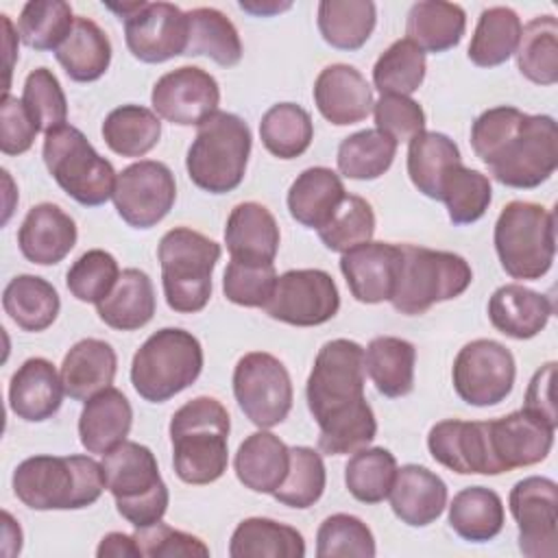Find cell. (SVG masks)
Segmentation results:
<instances>
[{
  "label": "cell",
  "mask_w": 558,
  "mask_h": 558,
  "mask_svg": "<svg viewBox=\"0 0 558 558\" xmlns=\"http://www.w3.org/2000/svg\"><path fill=\"white\" fill-rule=\"evenodd\" d=\"M364 377L362 344L336 338L318 349L305 397L320 427L318 447L323 453H353L375 438L377 421L364 397Z\"/></svg>",
  "instance_id": "1"
},
{
  "label": "cell",
  "mask_w": 558,
  "mask_h": 558,
  "mask_svg": "<svg viewBox=\"0 0 558 558\" xmlns=\"http://www.w3.org/2000/svg\"><path fill=\"white\" fill-rule=\"evenodd\" d=\"M227 408L216 397H194L170 418L172 466L185 484H211L220 480L229 464Z\"/></svg>",
  "instance_id": "2"
},
{
  "label": "cell",
  "mask_w": 558,
  "mask_h": 558,
  "mask_svg": "<svg viewBox=\"0 0 558 558\" xmlns=\"http://www.w3.org/2000/svg\"><path fill=\"white\" fill-rule=\"evenodd\" d=\"M15 497L33 510H78L107 488L102 462L89 456H33L13 471Z\"/></svg>",
  "instance_id": "3"
},
{
  "label": "cell",
  "mask_w": 558,
  "mask_h": 558,
  "mask_svg": "<svg viewBox=\"0 0 558 558\" xmlns=\"http://www.w3.org/2000/svg\"><path fill=\"white\" fill-rule=\"evenodd\" d=\"M248 124L229 111L211 113L198 124L196 137L187 148L185 170L190 181L209 194L233 192L246 172L251 155Z\"/></svg>",
  "instance_id": "4"
},
{
  "label": "cell",
  "mask_w": 558,
  "mask_h": 558,
  "mask_svg": "<svg viewBox=\"0 0 558 558\" xmlns=\"http://www.w3.org/2000/svg\"><path fill=\"white\" fill-rule=\"evenodd\" d=\"M220 244L190 229L174 227L159 240L163 296L179 314L201 312L211 296V272L220 259Z\"/></svg>",
  "instance_id": "5"
},
{
  "label": "cell",
  "mask_w": 558,
  "mask_h": 558,
  "mask_svg": "<svg viewBox=\"0 0 558 558\" xmlns=\"http://www.w3.org/2000/svg\"><path fill=\"white\" fill-rule=\"evenodd\" d=\"M203 371L198 338L181 327H163L148 336L131 362V384L150 403H163L190 388Z\"/></svg>",
  "instance_id": "6"
},
{
  "label": "cell",
  "mask_w": 558,
  "mask_h": 558,
  "mask_svg": "<svg viewBox=\"0 0 558 558\" xmlns=\"http://www.w3.org/2000/svg\"><path fill=\"white\" fill-rule=\"evenodd\" d=\"M493 242L501 268L512 279L536 281L547 275L554 264V211L538 203L512 201L497 216Z\"/></svg>",
  "instance_id": "7"
},
{
  "label": "cell",
  "mask_w": 558,
  "mask_h": 558,
  "mask_svg": "<svg viewBox=\"0 0 558 558\" xmlns=\"http://www.w3.org/2000/svg\"><path fill=\"white\" fill-rule=\"evenodd\" d=\"M107 490L118 512L137 530L148 527L168 510L170 493L159 475L155 453L135 440H124L102 456Z\"/></svg>",
  "instance_id": "8"
},
{
  "label": "cell",
  "mask_w": 558,
  "mask_h": 558,
  "mask_svg": "<svg viewBox=\"0 0 558 558\" xmlns=\"http://www.w3.org/2000/svg\"><path fill=\"white\" fill-rule=\"evenodd\" d=\"M401 264L390 303L405 316L425 314L432 305L460 296L473 281L471 264L451 251L399 244Z\"/></svg>",
  "instance_id": "9"
},
{
  "label": "cell",
  "mask_w": 558,
  "mask_h": 558,
  "mask_svg": "<svg viewBox=\"0 0 558 558\" xmlns=\"http://www.w3.org/2000/svg\"><path fill=\"white\" fill-rule=\"evenodd\" d=\"M44 163L57 185L85 207L105 205L116 190L118 172L96 153L81 129L63 124L44 137Z\"/></svg>",
  "instance_id": "10"
},
{
  "label": "cell",
  "mask_w": 558,
  "mask_h": 558,
  "mask_svg": "<svg viewBox=\"0 0 558 558\" xmlns=\"http://www.w3.org/2000/svg\"><path fill=\"white\" fill-rule=\"evenodd\" d=\"M486 168L508 187L532 190L545 183L558 168L556 120L545 113H525Z\"/></svg>",
  "instance_id": "11"
},
{
  "label": "cell",
  "mask_w": 558,
  "mask_h": 558,
  "mask_svg": "<svg viewBox=\"0 0 558 558\" xmlns=\"http://www.w3.org/2000/svg\"><path fill=\"white\" fill-rule=\"evenodd\" d=\"M233 395L244 416L262 429L283 423L294 399L288 368L266 351H251L238 360Z\"/></svg>",
  "instance_id": "12"
},
{
  "label": "cell",
  "mask_w": 558,
  "mask_h": 558,
  "mask_svg": "<svg viewBox=\"0 0 558 558\" xmlns=\"http://www.w3.org/2000/svg\"><path fill=\"white\" fill-rule=\"evenodd\" d=\"M517 364L508 347L490 338L466 342L451 368L456 395L475 408L501 403L514 386Z\"/></svg>",
  "instance_id": "13"
},
{
  "label": "cell",
  "mask_w": 558,
  "mask_h": 558,
  "mask_svg": "<svg viewBox=\"0 0 558 558\" xmlns=\"http://www.w3.org/2000/svg\"><path fill=\"white\" fill-rule=\"evenodd\" d=\"M340 310V292L333 277L320 268L286 270L277 277L264 312L286 325L316 327Z\"/></svg>",
  "instance_id": "14"
},
{
  "label": "cell",
  "mask_w": 558,
  "mask_h": 558,
  "mask_svg": "<svg viewBox=\"0 0 558 558\" xmlns=\"http://www.w3.org/2000/svg\"><path fill=\"white\" fill-rule=\"evenodd\" d=\"M111 198L129 227L150 229L170 214L177 201L174 174L161 161L140 159L118 172Z\"/></svg>",
  "instance_id": "15"
},
{
  "label": "cell",
  "mask_w": 558,
  "mask_h": 558,
  "mask_svg": "<svg viewBox=\"0 0 558 558\" xmlns=\"http://www.w3.org/2000/svg\"><path fill=\"white\" fill-rule=\"evenodd\" d=\"M519 527V549L530 558L558 554V486L549 477L530 475L519 480L508 497Z\"/></svg>",
  "instance_id": "16"
},
{
  "label": "cell",
  "mask_w": 558,
  "mask_h": 558,
  "mask_svg": "<svg viewBox=\"0 0 558 558\" xmlns=\"http://www.w3.org/2000/svg\"><path fill=\"white\" fill-rule=\"evenodd\" d=\"M150 102L159 118L179 126H198L218 111L220 87L207 70L181 65L157 78Z\"/></svg>",
  "instance_id": "17"
},
{
  "label": "cell",
  "mask_w": 558,
  "mask_h": 558,
  "mask_svg": "<svg viewBox=\"0 0 558 558\" xmlns=\"http://www.w3.org/2000/svg\"><path fill=\"white\" fill-rule=\"evenodd\" d=\"M124 39L131 54L144 63H163L185 54L187 17L172 2H144L124 20Z\"/></svg>",
  "instance_id": "18"
},
{
  "label": "cell",
  "mask_w": 558,
  "mask_h": 558,
  "mask_svg": "<svg viewBox=\"0 0 558 558\" xmlns=\"http://www.w3.org/2000/svg\"><path fill=\"white\" fill-rule=\"evenodd\" d=\"M486 427L490 453L499 473L543 462L551 451L556 432V427L527 410L486 421Z\"/></svg>",
  "instance_id": "19"
},
{
  "label": "cell",
  "mask_w": 558,
  "mask_h": 558,
  "mask_svg": "<svg viewBox=\"0 0 558 558\" xmlns=\"http://www.w3.org/2000/svg\"><path fill=\"white\" fill-rule=\"evenodd\" d=\"M427 449L438 464L460 475H499L490 453L486 421H440L427 434Z\"/></svg>",
  "instance_id": "20"
},
{
  "label": "cell",
  "mask_w": 558,
  "mask_h": 558,
  "mask_svg": "<svg viewBox=\"0 0 558 558\" xmlns=\"http://www.w3.org/2000/svg\"><path fill=\"white\" fill-rule=\"evenodd\" d=\"M401 264L399 244L390 242H364L340 257V270L355 301L384 303L390 301Z\"/></svg>",
  "instance_id": "21"
},
{
  "label": "cell",
  "mask_w": 558,
  "mask_h": 558,
  "mask_svg": "<svg viewBox=\"0 0 558 558\" xmlns=\"http://www.w3.org/2000/svg\"><path fill=\"white\" fill-rule=\"evenodd\" d=\"M314 102L320 116L336 124L349 126L366 120L373 111V89L360 70L347 63H331L314 81Z\"/></svg>",
  "instance_id": "22"
},
{
  "label": "cell",
  "mask_w": 558,
  "mask_h": 558,
  "mask_svg": "<svg viewBox=\"0 0 558 558\" xmlns=\"http://www.w3.org/2000/svg\"><path fill=\"white\" fill-rule=\"evenodd\" d=\"M76 238V222L70 214L54 203H39L24 216L17 231V246L31 264L52 266L70 255Z\"/></svg>",
  "instance_id": "23"
},
{
  "label": "cell",
  "mask_w": 558,
  "mask_h": 558,
  "mask_svg": "<svg viewBox=\"0 0 558 558\" xmlns=\"http://www.w3.org/2000/svg\"><path fill=\"white\" fill-rule=\"evenodd\" d=\"M63 395L61 373H57L54 364L46 357H28L11 377L9 408L17 418L39 423L57 414Z\"/></svg>",
  "instance_id": "24"
},
{
  "label": "cell",
  "mask_w": 558,
  "mask_h": 558,
  "mask_svg": "<svg viewBox=\"0 0 558 558\" xmlns=\"http://www.w3.org/2000/svg\"><path fill=\"white\" fill-rule=\"evenodd\" d=\"M279 225L268 207L255 201L231 209L225 227V244L235 262L272 264L279 251Z\"/></svg>",
  "instance_id": "25"
},
{
  "label": "cell",
  "mask_w": 558,
  "mask_h": 558,
  "mask_svg": "<svg viewBox=\"0 0 558 558\" xmlns=\"http://www.w3.org/2000/svg\"><path fill=\"white\" fill-rule=\"evenodd\" d=\"M388 497L390 508L401 523L425 527L442 514L447 506V484L425 466L403 464L397 469Z\"/></svg>",
  "instance_id": "26"
},
{
  "label": "cell",
  "mask_w": 558,
  "mask_h": 558,
  "mask_svg": "<svg viewBox=\"0 0 558 558\" xmlns=\"http://www.w3.org/2000/svg\"><path fill=\"white\" fill-rule=\"evenodd\" d=\"M551 314V299L521 283H506L488 299L490 325L514 340H530L541 333Z\"/></svg>",
  "instance_id": "27"
},
{
  "label": "cell",
  "mask_w": 558,
  "mask_h": 558,
  "mask_svg": "<svg viewBox=\"0 0 558 558\" xmlns=\"http://www.w3.org/2000/svg\"><path fill=\"white\" fill-rule=\"evenodd\" d=\"M133 425L129 399L113 386L89 397L78 416V440L89 453L105 456L126 440Z\"/></svg>",
  "instance_id": "28"
},
{
  "label": "cell",
  "mask_w": 558,
  "mask_h": 558,
  "mask_svg": "<svg viewBox=\"0 0 558 558\" xmlns=\"http://www.w3.org/2000/svg\"><path fill=\"white\" fill-rule=\"evenodd\" d=\"M118 355L113 347L98 338L78 340L61 362L63 390L74 401H87L113 384Z\"/></svg>",
  "instance_id": "29"
},
{
  "label": "cell",
  "mask_w": 558,
  "mask_h": 558,
  "mask_svg": "<svg viewBox=\"0 0 558 558\" xmlns=\"http://www.w3.org/2000/svg\"><path fill=\"white\" fill-rule=\"evenodd\" d=\"M233 469L244 488L272 495L290 469V447L266 429L255 432L240 442Z\"/></svg>",
  "instance_id": "30"
},
{
  "label": "cell",
  "mask_w": 558,
  "mask_h": 558,
  "mask_svg": "<svg viewBox=\"0 0 558 558\" xmlns=\"http://www.w3.org/2000/svg\"><path fill=\"white\" fill-rule=\"evenodd\" d=\"M344 196L347 190L340 174L331 168L314 166L292 181L288 190V211L299 225L318 231L327 225Z\"/></svg>",
  "instance_id": "31"
},
{
  "label": "cell",
  "mask_w": 558,
  "mask_h": 558,
  "mask_svg": "<svg viewBox=\"0 0 558 558\" xmlns=\"http://www.w3.org/2000/svg\"><path fill=\"white\" fill-rule=\"evenodd\" d=\"M155 307L153 281L140 268L122 270L113 290L96 303L98 318L118 331H135L148 325L155 316Z\"/></svg>",
  "instance_id": "32"
},
{
  "label": "cell",
  "mask_w": 558,
  "mask_h": 558,
  "mask_svg": "<svg viewBox=\"0 0 558 558\" xmlns=\"http://www.w3.org/2000/svg\"><path fill=\"white\" fill-rule=\"evenodd\" d=\"M416 349L397 336H377L364 349V371L377 392L397 399L414 388Z\"/></svg>",
  "instance_id": "33"
},
{
  "label": "cell",
  "mask_w": 558,
  "mask_h": 558,
  "mask_svg": "<svg viewBox=\"0 0 558 558\" xmlns=\"http://www.w3.org/2000/svg\"><path fill=\"white\" fill-rule=\"evenodd\" d=\"M466 13L460 4L442 0H423L410 7L405 35L423 52H445L462 41Z\"/></svg>",
  "instance_id": "34"
},
{
  "label": "cell",
  "mask_w": 558,
  "mask_h": 558,
  "mask_svg": "<svg viewBox=\"0 0 558 558\" xmlns=\"http://www.w3.org/2000/svg\"><path fill=\"white\" fill-rule=\"evenodd\" d=\"M231 558H303V534L266 517H248L238 523L229 541Z\"/></svg>",
  "instance_id": "35"
},
{
  "label": "cell",
  "mask_w": 558,
  "mask_h": 558,
  "mask_svg": "<svg viewBox=\"0 0 558 558\" xmlns=\"http://www.w3.org/2000/svg\"><path fill=\"white\" fill-rule=\"evenodd\" d=\"M65 74L76 83L98 81L111 63V41L89 17H76L65 41L54 50Z\"/></svg>",
  "instance_id": "36"
},
{
  "label": "cell",
  "mask_w": 558,
  "mask_h": 558,
  "mask_svg": "<svg viewBox=\"0 0 558 558\" xmlns=\"http://www.w3.org/2000/svg\"><path fill=\"white\" fill-rule=\"evenodd\" d=\"M2 307L20 329L44 331L57 320L61 301L54 286L44 277L17 275L2 292Z\"/></svg>",
  "instance_id": "37"
},
{
  "label": "cell",
  "mask_w": 558,
  "mask_h": 558,
  "mask_svg": "<svg viewBox=\"0 0 558 558\" xmlns=\"http://www.w3.org/2000/svg\"><path fill=\"white\" fill-rule=\"evenodd\" d=\"M504 501L486 486L462 488L449 504V525L469 543L493 541L504 530Z\"/></svg>",
  "instance_id": "38"
},
{
  "label": "cell",
  "mask_w": 558,
  "mask_h": 558,
  "mask_svg": "<svg viewBox=\"0 0 558 558\" xmlns=\"http://www.w3.org/2000/svg\"><path fill=\"white\" fill-rule=\"evenodd\" d=\"M187 48L185 54H205L222 68L238 65L242 59V41L233 22L214 7H196L185 11Z\"/></svg>",
  "instance_id": "39"
},
{
  "label": "cell",
  "mask_w": 558,
  "mask_h": 558,
  "mask_svg": "<svg viewBox=\"0 0 558 558\" xmlns=\"http://www.w3.org/2000/svg\"><path fill=\"white\" fill-rule=\"evenodd\" d=\"M377 22V9L371 0H323L318 2V31L323 39L338 50H360Z\"/></svg>",
  "instance_id": "40"
},
{
  "label": "cell",
  "mask_w": 558,
  "mask_h": 558,
  "mask_svg": "<svg viewBox=\"0 0 558 558\" xmlns=\"http://www.w3.org/2000/svg\"><path fill=\"white\" fill-rule=\"evenodd\" d=\"M521 31V17L510 7L484 9L466 52L471 63L477 68H495L506 63L517 52Z\"/></svg>",
  "instance_id": "41"
},
{
  "label": "cell",
  "mask_w": 558,
  "mask_h": 558,
  "mask_svg": "<svg viewBox=\"0 0 558 558\" xmlns=\"http://www.w3.org/2000/svg\"><path fill=\"white\" fill-rule=\"evenodd\" d=\"M100 133L116 155L144 157L161 137V120L148 107L122 105L107 113Z\"/></svg>",
  "instance_id": "42"
},
{
  "label": "cell",
  "mask_w": 558,
  "mask_h": 558,
  "mask_svg": "<svg viewBox=\"0 0 558 558\" xmlns=\"http://www.w3.org/2000/svg\"><path fill=\"white\" fill-rule=\"evenodd\" d=\"M458 144L438 131H423L410 140L408 146V174L412 185L427 198L438 201L442 174L460 163Z\"/></svg>",
  "instance_id": "43"
},
{
  "label": "cell",
  "mask_w": 558,
  "mask_h": 558,
  "mask_svg": "<svg viewBox=\"0 0 558 558\" xmlns=\"http://www.w3.org/2000/svg\"><path fill=\"white\" fill-rule=\"evenodd\" d=\"M519 72L536 85H554L558 81V22L554 15L530 20L517 46Z\"/></svg>",
  "instance_id": "44"
},
{
  "label": "cell",
  "mask_w": 558,
  "mask_h": 558,
  "mask_svg": "<svg viewBox=\"0 0 558 558\" xmlns=\"http://www.w3.org/2000/svg\"><path fill=\"white\" fill-rule=\"evenodd\" d=\"M438 201L447 205L453 225H471L486 214L493 201V187L484 172L466 168L460 161L442 174Z\"/></svg>",
  "instance_id": "45"
},
{
  "label": "cell",
  "mask_w": 558,
  "mask_h": 558,
  "mask_svg": "<svg viewBox=\"0 0 558 558\" xmlns=\"http://www.w3.org/2000/svg\"><path fill=\"white\" fill-rule=\"evenodd\" d=\"M259 137L266 150L279 159L301 157L314 140L312 116L301 105L277 102L262 116Z\"/></svg>",
  "instance_id": "46"
},
{
  "label": "cell",
  "mask_w": 558,
  "mask_h": 558,
  "mask_svg": "<svg viewBox=\"0 0 558 558\" xmlns=\"http://www.w3.org/2000/svg\"><path fill=\"white\" fill-rule=\"evenodd\" d=\"M397 142L377 129H364L344 137L338 146V170L347 179H379L395 161Z\"/></svg>",
  "instance_id": "47"
},
{
  "label": "cell",
  "mask_w": 558,
  "mask_h": 558,
  "mask_svg": "<svg viewBox=\"0 0 558 558\" xmlns=\"http://www.w3.org/2000/svg\"><path fill=\"white\" fill-rule=\"evenodd\" d=\"M397 475V460L384 447L353 451L344 466V484L362 504H379L388 497Z\"/></svg>",
  "instance_id": "48"
},
{
  "label": "cell",
  "mask_w": 558,
  "mask_h": 558,
  "mask_svg": "<svg viewBox=\"0 0 558 558\" xmlns=\"http://www.w3.org/2000/svg\"><path fill=\"white\" fill-rule=\"evenodd\" d=\"M425 52L408 37L392 41L373 65V85L381 94L410 96L425 78Z\"/></svg>",
  "instance_id": "49"
},
{
  "label": "cell",
  "mask_w": 558,
  "mask_h": 558,
  "mask_svg": "<svg viewBox=\"0 0 558 558\" xmlns=\"http://www.w3.org/2000/svg\"><path fill=\"white\" fill-rule=\"evenodd\" d=\"M72 7L63 0H31L22 7L17 28L28 48L57 50L74 26Z\"/></svg>",
  "instance_id": "50"
},
{
  "label": "cell",
  "mask_w": 558,
  "mask_h": 558,
  "mask_svg": "<svg viewBox=\"0 0 558 558\" xmlns=\"http://www.w3.org/2000/svg\"><path fill=\"white\" fill-rule=\"evenodd\" d=\"M327 484V471L323 456L312 447H290V469L272 493V497L290 508H310L314 506Z\"/></svg>",
  "instance_id": "51"
},
{
  "label": "cell",
  "mask_w": 558,
  "mask_h": 558,
  "mask_svg": "<svg viewBox=\"0 0 558 558\" xmlns=\"http://www.w3.org/2000/svg\"><path fill=\"white\" fill-rule=\"evenodd\" d=\"M375 233V211L371 203L357 194H347L325 227L318 229L320 242L336 253H347Z\"/></svg>",
  "instance_id": "52"
},
{
  "label": "cell",
  "mask_w": 558,
  "mask_h": 558,
  "mask_svg": "<svg viewBox=\"0 0 558 558\" xmlns=\"http://www.w3.org/2000/svg\"><path fill=\"white\" fill-rule=\"evenodd\" d=\"M375 536L371 527L353 514L336 512L327 517L316 532V556L318 558H373Z\"/></svg>",
  "instance_id": "53"
},
{
  "label": "cell",
  "mask_w": 558,
  "mask_h": 558,
  "mask_svg": "<svg viewBox=\"0 0 558 558\" xmlns=\"http://www.w3.org/2000/svg\"><path fill=\"white\" fill-rule=\"evenodd\" d=\"M120 266L116 257L102 248L85 251L68 270L65 283L70 294L83 303H100L118 283Z\"/></svg>",
  "instance_id": "54"
},
{
  "label": "cell",
  "mask_w": 558,
  "mask_h": 558,
  "mask_svg": "<svg viewBox=\"0 0 558 558\" xmlns=\"http://www.w3.org/2000/svg\"><path fill=\"white\" fill-rule=\"evenodd\" d=\"M22 102L44 133L63 126L68 120L65 94L59 85V78L48 68H35L26 76Z\"/></svg>",
  "instance_id": "55"
},
{
  "label": "cell",
  "mask_w": 558,
  "mask_h": 558,
  "mask_svg": "<svg viewBox=\"0 0 558 558\" xmlns=\"http://www.w3.org/2000/svg\"><path fill=\"white\" fill-rule=\"evenodd\" d=\"M277 272L272 264H248L231 259L222 275L225 296L242 307H264L272 294Z\"/></svg>",
  "instance_id": "56"
},
{
  "label": "cell",
  "mask_w": 558,
  "mask_h": 558,
  "mask_svg": "<svg viewBox=\"0 0 558 558\" xmlns=\"http://www.w3.org/2000/svg\"><path fill=\"white\" fill-rule=\"evenodd\" d=\"M375 126L384 135L399 142H410L414 135L425 131V111L410 96L381 94V98L373 105Z\"/></svg>",
  "instance_id": "57"
},
{
  "label": "cell",
  "mask_w": 558,
  "mask_h": 558,
  "mask_svg": "<svg viewBox=\"0 0 558 558\" xmlns=\"http://www.w3.org/2000/svg\"><path fill=\"white\" fill-rule=\"evenodd\" d=\"M133 536L137 541L142 556H148V558H177V556L207 558L209 556V547L198 536L174 530L161 521L148 527H137Z\"/></svg>",
  "instance_id": "58"
},
{
  "label": "cell",
  "mask_w": 558,
  "mask_h": 558,
  "mask_svg": "<svg viewBox=\"0 0 558 558\" xmlns=\"http://www.w3.org/2000/svg\"><path fill=\"white\" fill-rule=\"evenodd\" d=\"M37 133L39 126L26 105L15 96L4 94L0 105V150L4 155H22L33 146Z\"/></svg>",
  "instance_id": "59"
},
{
  "label": "cell",
  "mask_w": 558,
  "mask_h": 558,
  "mask_svg": "<svg viewBox=\"0 0 558 558\" xmlns=\"http://www.w3.org/2000/svg\"><path fill=\"white\" fill-rule=\"evenodd\" d=\"M554 375H556V362H547L543 364L534 377L527 384L525 390V405L523 410L532 412L534 416L547 421L551 427L558 425V416H556V405H554V397H551V386H554Z\"/></svg>",
  "instance_id": "60"
},
{
  "label": "cell",
  "mask_w": 558,
  "mask_h": 558,
  "mask_svg": "<svg viewBox=\"0 0 558 558\" xmlns=\"http://www.w3.org/2000/svg\"><path fill=\"white\" fill-rule=\"evenodd\" d=\"M98 558H140L142 551L137 547L135 536H129L124 532H109L100 538L96 547Z\"/></svg>",
  "instance_id": "61"
},
{
  "label": "cell",
  "mask_w": 558,
  "mask_h": 558,
  "mask_svg": "<svg viewBox=\"0 0 558 558\" xmlns=\"http://www.w3.org/2000/svg\"><path fill=\"white\" fill-rule=\"evenodd\" d=\"M290 7H292V2H275V0H270V2H246V0H242L240 2V9L248 11L253 15H272V13L286 11Z\"/></svg>",
  "instance_id": "62"
},
{
  "label": "cell",
  "mask_w": 558,
  "mask_h": 558,
  "mask_svg": "<svg viewBox=\"0 0 558 558\" xmlns=\"http://www.w3.org/2000/svg\"><path fill=\"white\" fill-rule=\"evenodd\" d=\"M2 519H4V525H2V538H4V554L9 549V543L15 545V551L20 554L22 549V530L20 525L13 521V517L9 512H2Z\"/></svg>",
  "instance_id": "63"
}]
</instances>
